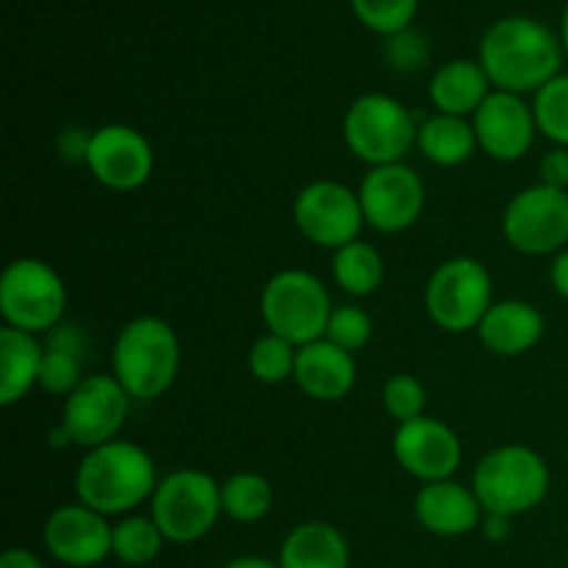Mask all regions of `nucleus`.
Instances as JSON below:
<instances>
[{
    "mask_svg": "<svg viewBox=\"0 0 568 568\" xmlns=\"http://www.w3.org/2000/svg\"><path fill=\"white\" fill-rule=\"evenodd\" d=\"M552 471L547 460L525 444H505L483 455L471 475V488L486 514H503L516 519L530 514L547 499Z\"/></svg>",
    "mask_w": 568,
    "mask_h": 568,
    "instance_id": "nucleus-4",
    "label": "nucleus"
},
{
    "mask_svg": "<svg viewBox=\"0 0 568 568\" xmlns=\"http://www.w3.org/2000/svg\"><path fill=\"white\" fill-rule=\"evenodd\" d=\"M294 364H297V347L270 331L255 338L247 353L250 372L264 386H277V383L294 377Z\"/></svg>",
    "mask_w": 568,
    "mask_h": 568,
    "instance_id": "nucleus-28",
    "label": "nucleus"
},
{
    "mask_svg": "<svg viewBox=\"0 0 568 568\" xmlns=\"http://www.w3.org/2000/svg\"><path fill=\"white\" fill-rule=\"evenodd\" d=\"M292 216L297 231L316 247L336 253L349 242H358L364 231V209L358 192L338 181H311L294 197Z\"/></svg>",
    "mask_w": 568,
    "mask_h": 568,
    "instance_id": "nucleus-11",
    "label": "nucleus"
},
{
    "mask_svg": "<svg viewBox=\"0 0 568 568\" xmlns=\"http://www.w3.org/2000/svg\"><path fill=\"white\" fill-rule=\"evenodd\" d=\"M538 175L544 186L568 192V148H552L538 161Z\"/></svg>",
    "mask_w": 568,
    "mask_h": 568,
    "instance_id": "nucleus-36",
    "label": "nucleus"
},
{
    "mask_svg": "<svg viewBox=\"0 0 568 568\" xmlns=\"http://www.w3.org/2000/svg\"><path fill=\"white\" fill-rule=\"evenodd\" d=\"M164 544L166 538L153 521V516L128 514L114 525L111 552L125 566H148L159 558Z\"/></svg>",
    "mask_w": 568,
    "mask_h": 568,
    "instance_id": "nucleus-27",
    "label": "nucleus"
},
{
    "mask_svg": "<svg viewBox=\"0 0 568 568\" xmlns=\"http://www.w3.org/2000/svg\"><path fill=\"white\" fill-rule=\"evenodd\" d=\"M430 50H427V39L422 33H416L414 28L403 33H394L386 39V59L394 70L399 72H414L419 70L427 61Z\"/></svg>",
    "mask_w": 568,
    "mask_h": 568,
    "instance_id": "nucleus-34",
    "label": "nucleus"
},
{
    "mask_svg": "<svg viewBox=\"0 0 568 568\" xmlns=\"http://www.w3.org/2000/svg\"><path fill=\"white\" fill-rule=\"evenodd\" d=\"M258 308L266 331L277 333L294 347H305L325 338L333 300L320 277L292 266V270L275 272L266 281Z\"/></svg>",
    "mask_w": 568,
    "mask_h": 568,
    "instance_id": "nucleus-6",
    "label": "nucleus"
},
{
    "mask_svg": "<svg viewBox=\"0 0 568 568\" xmlns=\"http://www.w3.org/2000/svg\"><path fill=\"white\" fill-rule=\"evenodd\" d=\"M89 139H92V131L87 128H64L55 139V150L64 161H72V164H87V150H89Z\"/></svg>",
    "mask_w": 568,
    "mask_h": 568,
    "instance_id": "nucleus-37",
    "label": "nucleus"
},
{
    "mask_svg": "<svg viewBox=\"0 0 568 568\" xmlns=\"http://www.w3.org/2000/svg\"><path fill=\"white\" fill-rule=\"evenodd\" d=\"M549 281H552L555 292H558L564 300H568V247L552 258V266H549Z\"/></svg>",
    "mask_w": 568,
    "mask_h": 568,
    "instance_id": "nucleus-39",
    "label": "nucleus"
},
{
    "mask_svg": "<svg viewBox=\"0 0 568 568\" xmlns=\"http://www.w3.org/2000/svg\"><path fill=\"white\" fill-rule=\"evenodd\" d=\"M131 394L114 375H87L64 399L59 422L67 427L75 447L94 449L120 436L131 414Z\"/></svg>",
    "mask_w": 568,
    "mask_h": 568,
    "instance_id": "nucleus-12",
    "label": "nucleus"
},
{
    "mask_svg": "<svg viewBox=\"0 0 568 568\" xmlns=\"http://www.w3.org/2000/svg\"><path fill=\"white\" fill-rule=\"evenodd\" d=\"M532 114L541 136H547L555 148H568V75L560 72L547 87L538 89L532 98Z\"/></svg>",
    "mask_w": 568,
    "mask_h": 568,
    "instance_id": "nucleus-29",
    "label": "nucleus"
},
{
    "mask_svg": "<svg viewBox=\"0 0 568 568\" xmlns=\"http://www.w3.org/2000/svg\"><path fill=\"white\" fill-rule=\"evenodd\" d=\"M419 122L403 100L383 92L361 94L344 114L342 136L349 153L369 166L403 164L416 148Z\"/></svg>",
    "mask_w": 568,
    "mask_h": 568,
    "instance_id": "nucleus-5",
    "label": "nucleus"
},
{
    "mask_svg": "<svg viewBox=\"0 0 568 568\" xmlns=\"http://www.w3.org/2000/svg\"><path fill=\"white\" fill-rule=\"evenodd\" d=\"M44 347L64 349V353H72V355H81V358H87L89 338H87V333H83V327H78L75 322H61V325H55L53 331L44 336Z\"/></svg>",
    "mask_w": 568,
    "mask_h": 568,
    "instance_id": "nucleus-35",
    "label": "nucleus"
},
{
    "mask_svg": "<svg viewBox=\"0 0 568 568\" xmlns=\"http://www.w3.org/2000/svg\"><path fill=\"white\" fill-rule=\"evenodd\" d=\"M416 521L438 538H460L480 530L483 510L475 488L453 480L425 483L414 499Z\"/></svg>",
    "mask_w": 568,
    "mask_h": 568,
    "instance_id": "nucleus-18",
    "label": "nucleus"
},
{
    "mask_svg": "<svg viewBox=\"0 0 568 568\" xmlns=\"http://www.w3.org/2000/svg\"><path fill=\"white\" fill-rule=\"evenodd\" d=\"M564 42L558 33L532 17H503L483 33L477 61L494 89L536 94L564 67Z\"/></svg>",
    "mask_w": 568,
    "mask_h": 568,
    "instance_id": "nucleus-1",
    "label": "nucleus"
},
{
    "mask_svg": "<svg viewBox=\"0 0 568 568\" xmlns=\"http://www.w3.org/2000/svg\"><path fill=\"white\" fill-rule=\"evenodd\" d=\"M44 549L50 558L70 568H92L103 564L114 541V525L109 516L87 508L83 503H70L48 516L42 530Z\"/></svg>",
    "mask_w": 568,
    "mask_h": 568,
    "instance_id": "nucleus-16",
    "label": "nucleus"
},
{
    "mask_svg": "<svg viewBox=\"0 0 568 568\" xmlns=\"http://www.w3.org/2000/svg\"><path fill=\"white\" fill-rule=\"evenodd\" d=\"M0 568H44V566L42 560H39L33 552H28V549H9V552H3V558H0Z\"/></svg>",
    "mask_w": 568,
    "mask_h": 568,
    "instance_id": "nucleus-40",
    "label": "nucleus"
},
{
    "mask_svg": "<svg viewBox=\"0 0 568 568\" xmlns=\"http://www.w3.org/2000/svg\"><path fill=\"white\" fill-rule=\"evenodd\" d=\"M494 92L491 81H488L486 70L480 61L471 59H453L444 67H438L430 78V103L436 114L449 116H466L471 120L475 111L480 109L483 100Z\"/></svg>",
    "mask_w": 568,
    "mask_h": 568,
    "instance_id": "nucleus-21",
    "label": "nucleus"
},
{
    "mask_svg": "<svg viewBox=\"0 0 568 568\" xmlns=\"http://www.w3.org/2000/svg\"><path fill=\"white\" fill-rule=\"evenodd\" d=\"M272 483L258 471H236L222 483V514L239 525H255L272 510Z\"/></svg>",
    "mask_w": 568,
    "mask_h": 568,
    "instance_id": "nucleus-26",
    "label": "nucleus"
},
{
    "mask_svg": "<svg viewBox=\"0 0 568 568\" xmlns=\"http://www.w3.org/2000/svg\"><path fill=\"white\" fill-rule=\"evenodd\" d=\"M155 460L144 447L114 438L87 449L75 469V497L103 516H128L150 503L159 488Z\"/></svg>",
    "mask_w": 568,
    "mask_h": 568,
    "instance_id": "nucleus-2",
    "label": "nucleus"
},
{
    "mask_svg": "<svg viewBox=\"0 0 568 568\" xmlns=\"http://www.w3.org/2000/svg\"><path fill=\"white\" fill-rule=\"evenodd\" d=\"M505 242L521 255H558L568 247V192L527 186L508 200L503 211Z\"/></svg>",
    "mask_w": 568,
    "mask_h": 568,
    "instance_id": "nucleus-10",
    "label": "nucleus"
},
{
    "mask_svg": "<svg viewBox=\"0 0 568 568\" xmlns=\"http://www.w3.org/2000/svg\"><path fill=\"white\" fill-rule=\"evenodd\" d=\"M392 453L399 469H405L425 486V483L453 480L464 460V444H460L458 433L444 425L442 419L419 416V419L397 425Z\"/></svg>",
    "mask_w": 568,
    "mask_h": 568,
    "instance_id": "nucleus-15",
    "label": "nucleus"
},
{
    "mask_svg": "<svg viewBox=\"0 0 568 568\" xmlns=\"http://www.w3.org/2000/svg\"><path fill=\"white\" fill-rule=\"evenodd\" d=\"M471 125H475L480 150L505 164L525 159L538 133L532 105L521 94L503 92V89H494L483 100V105L471 116Z\"/></svg>",
    "mask_w": 568,
    "mask_h": 568,
    "instance_id": "nucleus-17",
    "label": "nucleus"
},
{
    "mask_svg": "<svg viewBox=\"0 0 568 568\" xmlns=\"http://www.w3.org/2000/svg\"><path fill=\"white\" fill-rule=\"evenodd\" d=\"M560 42H564V53L568 59V3L564 9V17H560Z\"/></svg>",
    "mask_w": 568,
    "mask_h": 568,
    "instance_id": "nucleus-43",
    "label": "nucleus"
},
{
    "mask_svg": "<svg viewBox=\"0 0 568 568\" xmlns=\"http://www.w3.org/2000/svg\"><path fill=\"white\" fill-rule=\"evenodd\" d=\"M70 444H75V442H72V436H70V433H67V427L59 422V425H55L53 430H50V447H53V449H67V447H70Z\"/></svg>",
    "mask_w": 568,
    "mask_h": 568,
    "instance_id": "nucleus-42",
    "label": "nucleus"
},
{
    "mask_svg": "<svg viewBox=\"0 0 568 568\" xmlns=\"http://www.w3.org/2000/svg\"><path fill=\"white\" fill-rule=\"evenodd\" d=\"M67 286L42 258H14L0 277V314L6 327L48 336L64 322Z\"/></svg>",
    "mask_w": 568,
    "mask_h": 568,
    "instance_id": "nucleus-8",
    "label": "nucleus"
},
{
    "mask_svg": "<svg viewBox=\"0 0 568 568\" xmlns=\"http://www.w3.org/2000/svg\"><path fill=\"white\" fill-rule=\"evenodd\" d=\"M83 358L81 355L64 353V349L44 347L42 369H39V388H44L53 397H70L83 381Z\"/></svg>",
    "mask_w": 568,
    "mask_h": 568,
    "instance_id": "nucleus-32",
    "label": "nucleus"
},
{
    "mask_svg": "<svg viewBox=\"0 0 568 568\" xmlns=\"http://www.w3.org/2000/svg\"><path fill=\"white\" fill-rule=\"evenodd\" d=\"M349 6L361 26L388 39L394 33L408 31L416 9H419V0H349Z\"/></svg>",
    "mask_w": 568,
    "mask_h": 568,
    "instance_id": "nucleus-30",
    "label": "nucleus"
},
{
    "mask_svg": "<svg viewBox=\"0 0 568 568\" xmlns=\"http://www.w3.org/2000/svg\"><path fill=\"white\" fill-rule=\"evenodd\" d=\"M333 281L349 297H369L383 286L386 277V264H383L381 250L372 247L369 242H349L333 253Z\"/></svg>",
    "mask_w": 568,
    "mask_h": 568,
    "instance_id": "nucleus-25",
    "label": "nucleus"
},
{
    "mask_svg": "<svg viewBox=\"0 0 568 568\" xmlns=\"http://www.w3.org/2000/svg\"><path fill=\"white\" fill-rule=\"evenodd\" d=\"M477 133L466 116L433 114L419 122L416 150L436 166H460L475 155Z\"/></svg>",
    "mask_w": 568,
    "mask_h": 568,
    "instance_id": "nucleus-24",
    "label": "nucleus"
},
{
    "mask_svg": "<svg viewBox=\"0 0 568 568\" xmlns=\"http://www.w3.org/2000/svg\"><path fill=\"white\" fill-rule=\"evenodd\" d=\"M294 383L305 397L316 403H338L347 397L358 381L355 355L336 347L327 338L297 347V364H294Z\"/></svg>",
    "mask_w": 568,
    "mask_h": 568,
    "instance_id": "nucleus-19",
    "label": "nucleus"
},
{
    "mask_svg": "<svg viewBox=\"0 0 568 568\" xmlns=\"http://www.w3.org/2000/svg\"><path fill=\"white\" fill-rule=\"evenodd\" d=\"M383 408L397 425L425 416L427 392L414 375H392L383 386Z\"/></svg>",
    "mask_w": 568,
    "mask_h": 568,
    "instance_id": "nucleus-31",
    "label": "nucleus"
},
{
    "mask_svg": "<svg viewBox=\"0 0 568 568\" xmlns=\"http://www.w3.org/2000/svg\"><path fill=\"white\" fill-rule=\"evenodd\" d=\"M327 342H333L336 347L347 349V353H358L369 344L372 338V316L366 314L361 305L344 303L336 305L331 314V322H327L325 331Z\"/></svg>",
    "mask_w": 568,
    "mask_h": 568,
    "instance_id": "nucleus-33",
    "label": "nucleus"
},
{
    "mask_svg": "<svg viewBox=\"0 0 568 568\" xmlns=\"http://www.w3.org/2000/svg\"><path fill=\"white\" fill-rule=\"evenodd\" d=\"M150 516L170 544L200 541L222 516V483L200 469L170 471L150 499Z\"/></svg>",
    "mask_w": 568,
    "mask_h": 568,
    "instance_id": "nucleus-7",
    "label": "nucleus"
},
{
    "mask_svg": "<svg viewBox=\"0 0 568 568\" xmlns=\"http://www.w3.org/2000/svg\"><path fill=\"white\" fill-rule=\"evenodd\" d=\"M544 314L527 300H499L477 325V336L488 353L499 358H516L536 347L544 338Z\"/></svg>",
    "mask_w": 568,
    "mask_h": 568,
    "instance_id": "nucleus-20",
    "label": "nucleus"
},
{
    "mask_svg": "<svg viewBox=\"0 0 568 568\" xmlns=\"http://www.w3.org/2000/svg\"><path fill=\"white\" fill-rule=\"evenodd\" d=\"M111 366L133 403L164 397L181 372V338L159 316H136L116 333Z\"/></svg>",
    "mask_w": 568,
    "mask_h": 568,
    "instance_id": "nucleus-3",
    "label": "nucleus"
},
{
    "mask_svg": "<svg viewBox=\"0 0 568 568\" xmlns=\"http://www.w3.org/2000/svg\"><path fill=\"white\" fill-rule=\"evenodd\" d=\"M222 568H281V566H277V560L258 558V555H242V558L227 560Z\"/></svg>",
    "mask_w": 568,
    "mask_h": 568,
    "instance_id": "nucleus-41",
    "label": "nucleus"
},
{
    "mask_svg": "<svg viewBox=\"0 0 568 568\" xmlns=\"http://www.w3.org/2000/svg\"><path fill=\"white\" fill-rule=\"evenodd\" d=\"M491 305V272L471 255H458L438 264L425 286L427 316L447 333L477 331Z\"/></svg>",
    "mask_w": 568,
    "mask_h": 568,
    "instance_id": "nucleus-9",
    "label": "nucleus"
},
{
    "mask_svg": "<svg viewBox=\"0 0 568 568\" xmlns=\"http://www.w3.org/2000/svg\"><path fill=\"white\" fill-rule=\"evenodd\" d=\"M87 170L111 192H136L153 178V144L139 128L125 122L100 125L89 139Z\"/></svg>",
    "mask_w": 568,
    "mask_h": 568,
    "instance_id": "nucleus-14",
    "label": "nucleus"
},
{
    "mask_svg": "<svg viewBox=\"0 0 568 568\" xmlns=\"http://www.w3.org/2000/svg\"><path fill=\"white\" fill-rule=\"evenodd\" d=\"M44 342L33 333L3 327L0 331V405L22 403L39 386V369H42Z\"/></svg>",
    "mask_w": 568,
    "mask_h": 568,
    "instance_id": "nucleus-23",
    "label": "nucleus"
},
{
    "mask_svg": "<svg viewBox=\"0 0 568 568\" xmlns=\"http://www.w3.org/2000/svg\"><path fill=\"white\" fill-rule=\"evenodd\" d=\"M366 225L381 233H403L425 214L427 192L422 175L403 164L369 166L358 186Z\"/></svg>",
    "mask_w": 568,
    "mask_h": 568,
    "instance_id": "nucleus-13",
    "label": "nucleus"
},
{
    "mask_svg": "<svg viewBox=\"0 0 568 568\" xmlns=\"http://www.w3.org/2000/svg\"><path fill=\"white\" fill-rule=\"evenodd\" d=\"M510 525H514V519L510 516H503V514H486L483 516V536L488 538V541L494 544H503L510 538Z\"/></svg>",
    "mask_w": 568,
    "mask_h": 568,
    "instance_id": "nucleus-38",
    "label": "nucleus"
},
{
    "mask_svg": "<svg viewBox=\"0 0 568 568\" xmlns=\"http://www.w3.org/2000/svg\"><path fill=\"white\" fill-rule=\"evenodd\" d=\"M281 568H349V544L331 521H303L277 552Z\"/></svg>",
    "mask_w": 568,
    "mask_h": 568,
    "instance_id": "nucleus-22",
    "label": "nucleus"
}]
</instances>
